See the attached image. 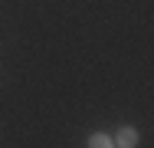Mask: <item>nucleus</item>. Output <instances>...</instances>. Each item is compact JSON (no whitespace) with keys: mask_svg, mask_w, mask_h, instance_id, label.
I'll list each match as a JSON object with an SVG mask.
<instances>
[{"mask_svg":"<svg viewBox=\"0 0 154 148\" xmlns=\"http://www.w3.org/2000/svg\"><path fill=\"white\" fill-rule=\"evenodd\" d=\"M134 142H138V132L134 128H122L118 132V145L122 148H134Z\"/></svg>","mask_w":154,"mask_h":148,"instance_id":"f257e3e1","label":"nucleus"},{"mask_svg":"<svg viewBox=\"0 0 154 148\" xmlns=\"http://www.w3.org/2000/svg\"><path fill=\"white\" fill-rule=\"evenodd\" d=\"M89 148H112V138L108 135H92L89 138Z\"/></svg>","mask_w":154,"mask_h":148,"instance_id":"f03ea898","label":"nucleus"}]
</instances>
